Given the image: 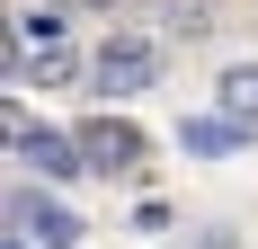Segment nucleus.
<instances>
[{
  "label": "nucleus",
  "instance_id": "20e7f679",
  "mask_svg": "<svg viewBox=\"0 0 258 249\" xmlns=\"http://www.w3.org/2000/svg\"><path fill=\"white\" fill-rule=\"evenodd\" d=\"M62 9H18V36H9V63H27V53H62Z\"/></svg>",
  "mask_w": 258,
  "mask_h": 249
},
{
  "label": "nucleus",
  "instance_id": "f257e3e1",
  "mask_svg": "<svg viewBox=\"0 0 258 249\" xmlns=\"http://www.w3.org/2000/svg\"><path fill=\"white\" fill-rule=\"evenodd\" d=\"M89 80H98V98H143L160 80V36H134V27H116L98 53H89Z\"/></svg>",
  "mask_w": 258,
  "mask_h": 249
},
{
  "label": "nucleus",
  "instance_id": "39448f33",
  "mask_svg": "<svg viewBox=\"0 0 258 249\" xmlns=\"http://www.w3.org/2000/svg\"><path fill=\"white\" fill-rule=\"evenodd\" d=\"M18 231H36L45 249H72V240H80V223H72L53 196H18Z\"/></svg>",
  "mask_w": 258,
  "mask_h": 249
},
{
  "label": "nucleus",
  "instance_id": "0eeeda50",
  "mask_svg": "<svg viewBox=\"0 0 258 249\" xmlns=\"http://www.w3.org/2000/svg\"><path fill=\"white\" fill-rule=\"evenodd\" d=\"M160 36H169V45H196V36H214V9L205 0H169V9H160Z\"/></svg>",
  "mask_w": 258,
  "mask_h": 249
},
{
  "label": "nucleus",
  "instance_id": "f03ea898",
  "mask_svg": "<svg viewBox=\"0 0 258 249\" xmlns=\"http://www.w3.org/2000/svg\"><path fill=\"white\" fill-rule=\"evenodd\" d=\"M72 134H80V151H89V178H143V160H152V143H143L125 116H89V125H72Z\"/></svg>",
  "mask_w": 258,
  "mask_h": 249
},
{
  "label": "nucleus",
  "instance_id": "7ed1b4c3",
  "mask_svg": "<svg viewBox=\"0 0 258 249\" xmlns=\"http://www.w3.org/2000/svg\"><path fill=\"white\" fill-rule=\"evenodd\" d=\"M18 160L45 178H89V151H80V134H27L18 125Z\"/></svg>",
  "mask_w": 258,
  "mask_h": 249
},
{
  "label": "nucleus",
  "instance_id": "423d86ee",
  "mask_svg": "<svg viewBox=\"0 0 258 249\" xmlns=\"http://www.w3.org/2000/svg\"><path fill=\"white\" fill-rule=\"evenodd\" d=\"M214 107H223V116H240V125H258V63H223Z\"/></svg>",
  "mask_w": 258,
  "mask_h": 249
}]
</instances>
